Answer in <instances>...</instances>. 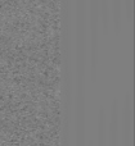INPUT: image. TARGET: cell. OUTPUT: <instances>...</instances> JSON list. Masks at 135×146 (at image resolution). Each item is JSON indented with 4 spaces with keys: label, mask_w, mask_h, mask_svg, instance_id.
Wrapping results in <instances>:
<instances>
[{
    "label": "cell",
    "mask_w": 135,
    "mask_h": 146,
    "mask_svg": "<svg viewBox=\"0 0 135 146\" xmlns=\"http://www.w3.org/2000/svg\"><path fill=\"white\" fill-rule=\"evenodd\" d=\"M107 146H120V109L117 101L111 105L107 124Z\"/></svg>",
    "instance_id": "6da1fadb"
},
{
    "label": "cell",
    "mask_w": 135,
    "mask_h": 146,
    "mask_svg": "<svg viewBox=\"0 0 135 146\" xmlns=\"http://www.w3.org/2000/svg\"><path fill=\"white\" fill-rule=\"evenodd\" d=\"M131 101L130 96H126V100L124 103V109H122V131H121L120 136L122 137V146H131L133 144V117H131Z\"/></svg>",
    "instance_id": "7a4b0ae2"
},
{
    "label": "cell",
    "mask_w": 135,
    "mask_h": 146,
    "mask_svg": "<svg viewBox=\"0 0 135 146\" xmlns=\"http://www.w3.org/2000/svg\"><path fill=\"white\" fill-rule=\"evenodd\" d=\"M104 110L100 109L99 119H98V146H107V124H106Z\"/></svg>",
    "instance_id": "3957f363"
},
{
    "label": "cell",
    "mask_w": 135,
    "mask_h": 146,
    "mask_svg": "<svg viewBox=\"0 0 135 146\" xmlns=\"http://www.w3.org/2000/svg\"><path fill=\"white\" fill-rule=\"evenodd\" d=\"M111 3L110 0H98V9H99V17H102L103 23L106 27L108 26L110 22V9H111Z\"/></svg>",
    "instance_id": "277c9868"
},
{
    "label": "cell",
    "mask_w": 135,
    "mask_h": 146,
    "mask_svg": "<svg viewBox=\"0 0 135 146\" xmlns=\"http://www.w3.org/2000/svg\"><path fill=\"white\" fill-rule=\"evenodd\" d=\"M111 5L113 8V21L116 25V30L120 31L121 15H122V0H112Z\"/></svg>",
    "instance_id": "5b68a950"
},
{
    "label": "cell",
    "mask_w": 135,
    "mask_h": 146,
    "mask_svg": "<svg viewBox=\"0 0 135 146\" xmlns=\"http://www.w3.org/2000/svg\"><path fill=\"white\" fill-rule=\"evenodd\" d=\"M126 1V13H128V18L130 19L131 14H133V0H125Z\"/></svg>",
    "instance_id": "8992f818"
}]
</instances>
